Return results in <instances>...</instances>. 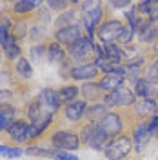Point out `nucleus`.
Masks as SVG:
<instances>
[{"instance_id":"nucleus-3","label":"nucleus","mask_w":158,"mask_h":160,"mask_svg":"<svg viewBox=\"0 0 158 160\" xmlns=\"http://www.w3.org/2000/svg\"><path fill=\"white\" fill-rule=\"evenodd\" d=\"M78 137H80V142H84L86 146H89L95 151L106 149V144L109 142L107 135L98 129V124H86Z\"/></svg>"},{"instance_id":"nucleus-41","label":"nucleus","mask_w":158,"mask_h":160,"mask_svg":"<svg viewBox=\"0 0 158 160\" xmlns=\"http://www.w3.org/2000/svg\"><path fill=\"white\" fill-rule=\"evenodd\" d=\"M153 46H155V51H158V38H156V42H155Z\"/></svg>"},{"instance_id":"nucleus-4","label":"nucleus","mask_w":158,"mask_h":160,"mask_svg":"<svg viewBox=\"0 0 158 160\" xmlns=\"http://www.w3.org/2000/svg\"><path fill=\"white\" fill-rule=\"evenodd\" d=\"M124 31H126V24H122L120 20L109 18L100 24L95 35L98 37V40L102 44H113V42H118Z\"/></svg>"},{"instance_id":"nucleus-8","label":"nucleus","mask_w":158,"mask_h":160,"mask_svg":"<svg viewBox=\"0 0 158 160\" xmlns=\"http://www.w3.org/2000/svg\"><path fill=\"white\" fill-rule=\"evenodd\" d=\"M104 18V11H102V2H96L95 8L87 9L82 15V22H84V29L87 31V37H95V33L98 29V26L102 24Z\"/></svg>"},{"instance_id":"nucleus-18","label":"nucleus","mask_w":158,"mask_h":160,"mask_svg":"<svg viewBox=\"0 0 158 160\" xmlns=\"http://www.w3.org/2000/svg\"><path fill=\"white\" fill-rule=\"evenodd\" d=\"M107 106L104 102H96L93 106H87V111H86V118L89 120V124H96L100 120L107 115Z\"/></svg>"},{"instance_id":"nucleus-7","label":"nucleus","mask_w":158,"mask_h":160,"mask_svg":"<svg viewBox=\"0 0 158 160\" xmlns=\"http://www.w3.org/2000/svg\"><path fill=\"white\" fill-rule=\"evenodd\" d=\"M98 129L104 131L107 135V138L118 137V135H122V129H124V120H122V117H120L118 113L111 111V113H107L98 122Z\"/></svg>"},{"instance_id":"nucleus-34","label":"nucleus","mask_w":158,"mask_h":160,"mask_svg":"<svg viewBox=\"0 0 158 160\" xmlns=\"http://www.w3.org/2000/svg\"><path fill=\"white\" fill-rule=\"evenodd\" d=\"M146 80L147 82H151L153 86L155 84H158V58L149 66V69H147V75H146Z\"/></svg>"},{"instance_id":"nucleus-24","label":"nucleus","mask_w":158,"mask_h":160,"mask_svg":"<svg viewBox=\"0 0 158 160\" xmlns=\"http://www.w3.org/2000/svg\"><path fill=\"white\" fill-rule=\"evenodd\" d=\"M2 51H4V55H6V58L7 60H18L20 58V46L18 42H17V38L15 37H11L9 40H7V44L2 48Z\"/></svg>"},{"instance_id":"nucleus-38","label":"nucleus","mask_w":158,"mask_h":160,"mask_svg":"<svg viewBox=\"0 0 158 160\" xmlns=\"http://www.w3.org/2000/svg\"><path fill=\"white\" fill-rule=\"evenodd\" d=\"M147 126H149V129H151V133L158 137V115H156V117H153V118L149 120Z\"/></svg>"},{"instance_id":"nucleus-29","label":"nucleus","mask_w":158,"mask_h":160,"mask_svg":"<svg viewBox=\"0 0 158 160\" xmlns=\"http://www.w3.org/2000/svg\"><path fill=\"white\" fill-rule=\"evenodd\" d=\"M57 151L55 148H38V146H31L26 149L27 155H33V157H55L57 155Z\"/></svg>"},{"instance_id":"nucleus-19","label":"nucleus","mask_w":158,"mask_h":160,"mask_svg":"<svg viewBox=\"0 0 158 160\" xmlns=\"http://www.w3.org/2000/svg\"><path fill=\"white\" fill-rule=\"evenodd\" d=\"M47 58L53 64H64L67 60V51L64 49V46H60L58 42H51L47 46Z\"/></svg>"},{"instance_id":"nucleus-31","label":"nucleus","mask_w":158,"mask_h":160,"mask_svg":"<svg viewBox=\"0 0 158 160\" xmlns=\"http://www.w3.org/2000/svg\"><path fill=\"white\" fill-rule=\"evenodd\" d=\"M24 151L20 148H13V146H0V155L6 158H18Z\"/></svg>"},{"instance_id":"nucleus-9","label":"nucleus","mask_w":158,"mask_h":160,"mask_svg":"<svg viewBox=\"0 0 158 160\" xmlns=\"http://www.w3.org/2000/svg\"><path fill=\"white\" fill-rule=\"evenodd\" d=\"M84 28L80 24L75 26H67V28H62V29L55 31V42H58L60 46H71L73 42H77L80 37H84Z\"/></svg>"},{"instance_id":"nucleus-28","label":"nucleus","mask_w":158,"mask_h":160,"mask_svg":"<svg viewBox=\"0 0 158 160\" xmlns=\"http://www.w3.org/2000/svg\"><path fill=\"white\" fill-rule=\"evenodd\" d=\"M82 93H84V100H100L102 89L98 84H86L82 88Z\"/></svg>"},{"instance_id":"nucleus-22","label":"nucleus","mask_w":158,"mask_h":160,"mask_svg":"<svg viewBox=\"0 0 158 160\" xmlns=\"http://www.w3.org/2000/svg\"><path fill=\"white\" fill-rule=\"evenodd\" d=\"M102 48H104V53H106V57H107L109 62L120 64L124 60V49L120 48L116 42H113V44H102Z\"/></svg>"},{"instance_id":"nucleus-26","label":"nucleus","mask_w":158,"mask_h":160,"mask_svg":"<svg viewBox=\"0 0 158 160\" xmlns=\"http://www.w3.org/2000/svg\"><path fill=\"white\" fill-rule=\"evenodd\" d=\"M75 24H78L77 22V11H66V13H62L58 18L55 20V26L58 29L67 28V26H75Z\"/></svg>"},{"instance_id":"nucleus-15","label":"nucleus","mask_w":158,"mask_h":160,"mask_svg":"<svg viewBox=\"0 0 158 160\" xmlns=\"http://www.w3.org/2000/svg\"><path fill=\"white\" fill-rule=\"evenodd\" d=\"M135 95L136 97H140V98H153L156 100L158 98V89L151 84V82H147L146 78H138L136 82H135Z\"/></svg>"},{"instance_id":"nucleus-21","label":"nucleus","mask_w":158,"mask_h":160,"mask_svg":"<svg viewBox=\"0 0 158 160\" xmlns=\"http://www.w3.org/2000/svg\"><path fill=\"white\" fill-rule=\"evenodd\" d=\"M42 6V2H33V0H18L13 4V11L17 17H27L33 9Z\"/></svg>"},{"instance_id":"nucleus-32","label":"nucleus","mask_w":158,"mask_h":160,"mask_svg":"<svg viewBox=\"0 0 158 160\" xmlns=\"http://www.w3.org/2000/svg\"><path fill=\"white\" fill-rule=\"evenodd\" d=\"M135 35H136V31L133 29L131 26H126V31L122 33V37H120V40L116 42V44H118L120 48H122V46H131V42H133V37H135Z\"/></svg>"},{"instance_id":"nucleus-40","label":"nucleus","mask_w":158,"mask_h":160,"mask_svg":"<svg viewBox=\"0 0 158 160\" xmlns=\"http://www.w3.org/2000/svg\"><path fill=\"white\" fill-rule=\"evenodd\" d=\"M7 126H9V122H7V120L0 115V133H2L4 129H7Z\"/></svg>"},{"instance_id":"nucleus-1","label":"nucleus","mask_w":158,"mask_h":160,"mask_svg":"<svg viewBox=\"0 0 158 160\" xmlns=\"http://www.w3.org/2000/svg\"><path fill=\"white\" fill-rule=\"evenodd\" d=\"M67 58L73 62H80V64H89V58H96V49H95L93 40L84 35L77 42L67 46Z\"/></svg>"},{"instance_id":"nucleus-2","label":"nucleus","mask_w":158,"mask_h":160,"mask_svg":"<svg viewBox=\"0 0 158 160\" xmlns=\"http://www.w3.org/2000/svg\"><path fill=\"white\" fill-rule=\"evenodd\" d=\"M133 149V140L129 138L127 135H118V137H113V138H109V142L106 144V157L109 160H122L126 158L129 153Z\"/></svg>"},{"instance_id":"nucleus-33","label":"nucleus","mask_w":158,"mask_h":160,"mask_svg":"<svg viewBox=\"0 0 158 160\" xmlns=\"http://www.w3.org/2000/svg\"><path fill=\"white\" fill-rule=\"evenodd\" d=\"M147 18L153 24H158V0H149L147 6Z\"/></svg>"},{"instance_id":"nucleus-17","label":"nucleus","mask_w":158,"mask_h":160,"mask_svg":"<svg viewBox=\"0 0 158 160\" xmlns=\"http://www.w3.org/2000/svg\"><path fill=\"white\" fill-rule=\"evenodd\" d=\"M124 80H126V77H120V75H113V73H111V75H104L96 84L100 86L102 91L113 93V91L120 89V88L124 86Z\"/></svg>"},{"instance_id":"nucleus-20","label":"nucleus","mask_w":158,"mask_h":160,"mask_svg":"<svg viewBox=\"0 0 158 160\" xmlns=\"http://www.w3.org/2000/svg\"><path fill=\"white\" fill-rule=\"evenodd\" d=\"M80 89L77 88V86H64V88H60L58 91H57V97H58V102L60 104H73L75 100H77V97H78Z\"/></svg>"},{"instance_id":"nucleus-5","label":"nucleus","mask_w":158,"mask_h":160,"mask_svg":"<svg viewBox=\"0 0 158 160\" xmlns=\"http://www.w3.org/2000/svg\"><path fill=\"white\" fill-rule=\"evenodd\" d=\"M136 102V95L135 91L129 89V88H120V89L107 93L104 97V104L107 108H129Z\"/></svg>"},{"instance_id":"nucleus-27","label":"nucleus","mask_w":158,"mask_h":160,"mask_svg":"<svg viewBox=\"0 0 158 160\" xmlns=\"http://www.w3.org/2000/svg\"><path fill=\"white\" fill-rule=\"evenodd\" d=\"M142 66H144V58L136 60V62H131V64L126 66V69H127V75H126V77H127L133 84H135L138 78H142V77H140V73H142Z\"/></svg>"},{"instance_id":"nucleus-25","label":"nucleus","mask_w":158,"mask_h":160,"mask_svg":"<svg viewBox=\"0 0 158 160\" xmlns=\"http://www.w3.org/2000/svg\"><path fill=\"white\" fill-rule=\"evenodd\" d=\"M11 26H13L11 18H7V17H0V48H4V46L7 44V40L13 37Z\"/></svg>"},{"instance_id":"nucleus-39","label":"nucleus","mask_w":158,"mask_h":160,"mask_svg":"<svg viewBox=\"0 0 158 160\" xmlns=\"http://www.w3.org/2000/svg\"><path fill=\"white\" fill-rule=\"evenodd\" d=\"M109 6L111 8H131V2H109Z\"/></svg>"},{"instance_id":"nucleus-16","label":"nucleus","mask_w":158,"mask_h":160,"mask_svg":"<svg viewBox=\"0 0 158 160\" xmlns=\"http://www.w3.org/2000/svg\"><path fill=\"white\" fill-rule=\"evenodd\" d=\"M37 98L42 102V106H46L49 111L57 113L60 109V102H58V97H57V91H53L51 88H44V89L38 93Z\"/></svg>"},{"instance_id":"nucleus-35","label":"nucleus","mask_w":158,"mask_h":160,"mask_svg":"<svg viewBox=\"0 0 158 160\" xmlns=\"http://www.w3.org/2000/svg\"><path fill=\"white\" fill-rule=\"evenodd\" d=\"M15 113H17V109L11 104H0V115L7 120V122H13L15 120Z\"/></svg>"},{"instance_id":"nucleus-23","label":"nucleus","mask_w":158,"mask_h":160,"mask_svg":"<svg viewBox=\"0 0 158 160\" xmlns=\"http://www.w3.org/2000/svg\"><path fill=\"white\" fill-rule=\"evenodd\" d=\"M15 71H17V75H18L20 78L27 80L33 77V66H31V62L27 58H24V57H20L17 60V64H15Z\"/></svg>"},{"instance_id":"nucleus-30","label":"nucleus","mask_w":158,"mask_h":160,"mask_svg":"<svg viewBox=\"0 0 158 160\" xmlns=\"http://www.w3.org/2000/svg\"><path fill=\"white\" fill-rule=\"evenodd\" d=\"M46 53H47V48H46V46H44L42 42H40V44H37V46H33V48L29 49L31 62H35V64H40Z\"/></svg>"},{"instance_id":"nucleus-37","label":"nucleus","mask_w":158,"mask_h":160,"mask_svg":"<svg viewBox=\"0 0 158 160\" xmlns=\"http://www.w3.org/2000/svg\"><path fill=\"white\" fill-rule=\"evenodd\" d=\"M55 160H80L78 157L71 155V153H64V151H57V155L53 157Z\"/></svg>"},{"instance_id":"nucleus-11","label":"nucleus","mask_w":158,"mask_h":160,"mask_svg":"<svg viewBox=\"0 0 158 160\" xmlns=\"http://www.w3.org/2000/svg\"><path fill=\"white\" fill-rule=\"evenodd\" d=\"M133 111L138 118H153L158 113V102L153 98H140L133 104Z\"/></svg>"},{"instance_id":"nucleus-13","label":"nucleus","mask_w":158,"mask_h":160,"mask_svg":"<svg viewBox=\"0 0 158 160\" xmlns=\"http://www.w3.org/2000/svg\"><path fill=\"white\" fill-rule=\"evenodd\" d=\"M98 73H100L98 68H96L93 62H89V64H78V66H73V68L69 69V77L73 80H84V82H87V80L96 78Z\"/></svg>"},{"instance_id":"nucleus-10","label":"nucleus","mask_w":158,"mask_h":160,"mask_svg":"<svg viewBox=\"0 0 158 160\" xmlns=\"http://www.w3.org/2000/svg\"><path fill=\"white\" fill-rule=\"evenodd\" d=\"M151 137H153V133H151V129H149L147 122L142 120L140 124L135 126V129H133V137H131V140H133V148L138 151V153H142V151L146 149V146L149 144Z\"/></svg>"},{"instance_id":"nucleus-36","label":"nucleus","mask_w":158,"mask_h":160,"mask_svg":"<svg viewBox=\"0 0 158 160\" xmlns=\"http://www.w3.org/2000/svg\"><path fill=\"white\" fill-rule=\"evenodd\" d=\"M46 6H47L49 9H53V11H62V9H66V8H69L71 2L69 0H60V2L51 0V2H46Z\"/></svg>"},{"instance_id":"nucleus-14","label":"nucleus","mask_w":158,"mask_h":160,"mask_svg":"<svg viewBox=\"0 0 158 160\" xmlns=\"http://www.w3.org/2000/svg\"><path fill=\"white\" fill-rule=\"evenodd\" d=\"M86 111H87V102L86 100H75L73 104H67L64 108V115L69 122H80L86 117Z\"/></svg>"},{"instance_id":"nucleus-12","label":"nucleus","mask_w":158,"mask_h":160,"mask_svg":"<svg viewBox=\"0 0 158 160\" xmlns=\"http://www.w3.org/2000/svg\"><path fill=\"white\" fill-rule=\"evenodd\" d=\"M7 135L11 140L15 142H26L29 140V131H31V124L26 120H13L7 126Z\"/></svg>"},{"instance_id":"nucleus-6","label":"nucleus","mask_w":158,"mask_h":160,"mask_svg":"<svg viewBox=\"0 0 158 160\" xmlns=\"http://www.w3.org/2000/svg\"><path fill=\"white\" fill-rule=\"evenodd\" d=\"M53 148L60 151H75L80 148V137L73 131H55L51 135Z\"/></svg>"}]
</instances>
